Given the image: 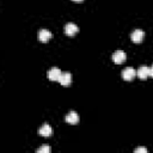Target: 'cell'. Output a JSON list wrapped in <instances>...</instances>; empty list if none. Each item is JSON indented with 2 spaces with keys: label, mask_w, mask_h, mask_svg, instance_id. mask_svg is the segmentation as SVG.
Instances as JSON below:
<instances>
[{
  "label": "cell",
  "mask_w": 153,
  "mask_h": 153,
  "mask_svg": "<svg viewBox=\"0 0 153 153\" xmlns=\"http://www.w3.org/2000/svg\"><path fill=\"white\" fill-rule=\"evenodd\" d=\"M61 74H62V72H61L60 68L53 67V68H50V69L48 71V79H49V80H53V81L59 80Z\"/></svg>",
  "instance_id": "1"
},
{
  "label": "cell",
  "mask_w": 153,
  "mask_h": 153,
  "mask_svg": "<svg viewBox=\"0 0 153 153\" xmlns=\"http://www.w3.org/2000/svg\"><path fill=\"white\" fill-rule=\"evenodd\" d=\"M111 57H112V61H114L115 63H122V62H124L127 55H126V53H124L123 50H116V51L112 54Z\"/></svg>",
  "instance_id": "2"
},
{
  "label": "cell",
  "mask_w": 153,
  "mask_h": 153,
  "mask_svg": "<svg viewBox=\"0 0 153 153\" xmlns=\"http://www.w3.org/2000/svg\"><path fill=\"white\" fill-rule=\"evenodd\" d=\"M135 75H136V71L133 67H127L122 71V78L124 80H131V79H134Z\"/></svg>",
  "instance_id": "3"
},
{
  "label": "cell",
  "mask_w": 153,
  "mask_h": 153,
  "mask_svg": "<svg viewBox=\"0 0 153 153\" xmlns=\"http://www.w3.org/2000/svg\"><path fill=\"white\" fill-rule=\"evenodd\" d=\"M143 37H145V32H143L142 30H140V29H136V30H134V31L130 33V38H131V41L135 42V43L141 42V41L143 39Z\"/></svg>",
  "instance_id": "4"
},
{
  "label": "cell",
  "mask_w": 153,
  "mask_h": 153,
  "mask_svg": "<svg viewBox=\"0 0 153 153\" xmlns=\"http://www.w3.org/2000/svg\"><path fill=\"white\" fill-rule=\"evenodd\" d=\"M136 75L140 78V79H142V80H145V79H147L148 76H149V67H147V66H140L139 67V69L136 71Z\"/></svg>",
  "instance_id": "5"
},
{
  "label": "cell",
  "mask_w": 153,
  "mask_h": 153,
  "mask_svg": "<svg viewBox=\"0 0 153 153\" xmlns=\"http://www.w3.org/2000/svg\"><path fill=\"white\" fill-rule=\"evenodd\" d=\"M79 31V27L74 23H67L65 25V33L68 36H73Z\"/></svg>",
  "instance_id": "6"
},
{
  "label": "cell",
  "mask_w": 153,
  "mask_h": 153,
  "mask_svg": "<svg viewBox=\"0 0 153 153\" xmlns=\"http://www.w3.org/2000/svg\"><path fill=\"white\" fill-rule=\"evenodd\" d=\"M72 81V74L69 72H63L61 75H60V79H59V82L62 85V86H68Z\"/></svg>",
  "instance_id": "7"
},
{
  "label": "cell",
  "mask_w": 153,
  "mask_h": 153,
  "mask_svg": "<svg viewBox=\"0 0 153 153\" xmlns=\"http://www.w3.org/2000/svg\"><path fill=\"white\" fill-rule=\"evenodd\" d=\"M65 120H66V122L69 123V124H76V123L79 122V115H78L75 111H69V112L66 115Z\"/></svg>",
  "instance_id": "8"
},
{
  "label": "cell",
  "mask_w": 153,
  "mask_h": 153,
  "mask_svg": "<svg viewBox=\"0 0 153 153\" xmlns=\"http://www.w3.org/2000/svg\"><path fill=\"white\" fill-rule=\"evenodd\" d=\"M38 134L41 135V136H44V137H48V136H50L51 134H53V128L48 124V123H44L41 128H39V130H38Z\"/></svg>",
  "instance_id": "9"
},
{
  "label": "cell",
  "mask_w": 153,
  "mask_h": 153,
  "mask_svg": "<svg viewBox=\"0 0 153 153\" xmlns=\"http://www.w3.org/2000/svg\"><path fill=\"white\" fill-rule=\"evenodd\" d=\"M51 38V32L47 29H41L38 32V39L41 42H48Z\"/></svg>",
  "instance_id": "10"
},
{
  "label": "cell",
  "mask_w": 153,
  "mask_h": 153,
  "mask_svg": "<svg viewBox=\"0 0 153 153\" xmlns=\"http://www.w3.org/2000/svg\"><path fill=\"white\" fill-rule=\"evenodd\" d=\"M50 149H51V148H50L49 146H42V147H39L36 152H37V153H49Z\"/></svg>",
  "instance_id": "11"
},
{
  "label": "cell",
  "mask_w": 153,
  "mask_h": 153,
  "mask_svg": "<svg viewBox=\"0 0 153 153\" xmlns=\"http://www.w3.org/2000/svg\"><path fill=\"white\" fill-rule=\"evenodd\" d=\"M134 152H135V153H147V148H145V147H139V148H136Z\"/></svg>",
  "instance_id": "12"
},
{
  "label": "cell",
  "mask_w": 153,
  "mask_h": 153,
  "mask_svg": "<svg viewBox=\"0 0 153 153\" xmlns=\"http://www.w3.org/2000/svg\"><path fill=\"white\" fill-rule=\"evenodd\" d=\"M149 76H152V78H153V65L149 67Z\"/></svg>",
  "instance_id": "13"
},
{
  "label": "cell",
  "mask_w": 153,
  "mask_h": 153,
  "mask_svg": "<svg viewBox=\"0 0 153 153\" xmlns=\"http://www.w3.org/2000/svg\"><path fill=\"white\" fill-rule=\"evenodd\" d=\"M73 1H76V2H81L82 0H73Z\"/></svg>",
  "instance_id": "14"
}]
</instances>
